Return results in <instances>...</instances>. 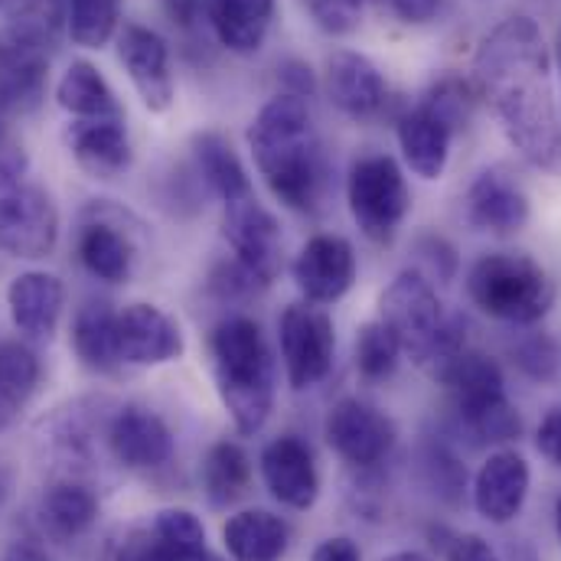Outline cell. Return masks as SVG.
Segmentation results:
<instances>
[{"instance_id":"6da1fadb","label":"cell","mask_w":561,"mask_h":561,"mask_svg":"<svg viewBox=\"0 0 561 561\" xmlns=\"http://www.w3.org/2000/svg\"><path fill=\"white\" fill-rule=\"evenodd\" d=\"M473 79L503 135L539 170L561 176V118L549 53L533 16L503 20L477 49Z\"/></svg>"},{"instance_id":"7a4b0ae2","label":"cell","mask_w":561,"mask_h":561,"mask_svg":"<svg viewBox=\"0 0 561 561\" xmlns=\"http://www.w3.org/2000/svg\"><path fill=\"white\" fill-rule=\"evenodd\" d=\"M252 157L287 209L313 213L327 190V157L313 131L307 99L275 95L249 125Z\"/></svg>"},{"instance_id":"3957f363","label":"cell","mask_w":561,"mask_h":561,"mask_svg":"<svg viewBox=\"0 0 561 561\" xmlns=\"http://www.w3.org/2000/svg\"><path fill=\"white\" fill-rule=\"evenodd\" d=\"M216 389L242 434H259L275 409V359L262 327L249 317L222 320L213 336Z\"/></svg>"},{"instance_id":"277c9868","label":"cell","mask_w":561,"mask_h":561,"mask_svg":"<svg viewBox=\"0 0 561 561\" xmlns=\"http://www.w3.org/2000/svg\"><path fill=\"white\" fill-rule=\"evenodd\" d=\"M379 307V320L399 336L402 353H409L434 379H440L444 369L467 350L463 320L444 310L437 290L421 272H402L386 287Z\"/></svg>"},{"instance_id":"5b68a950","label":"cell","mask_w":561,"mask_h":561,"mask_svg":"<svg viewBox=\"0 0 561 561\" xmlns=\"http://www.w3.org/2000/svg\"><path fill=\"white\" fill-rule=\"evenodd\" d=\"M467 294L483 313L519 327L539 323L556 300V287L542 265L510 252L477 259L467 275Z\"/></svg>"},{"instance_id":"8992f818","label":"cell","mask_w":561,"mask_h":561,"mask_svg":"<svg viewBox=\"0 0 561 561\" xmlns=\"http://www.w3.org/2000/svg\"><path fill=\"white\" fill-rule=\"evenodd\" d=\"M59 239V209L23 157L0 153V249L16 259H46Z\"/></svg>"},{"instance_id":"52a82bcc","label":"cell","mask_w":561,"mask_h":561,"mask_svg":"<svg viewBox=\"0 0 561 561\" xmlns=\"http://www.w3.org/2000/svg\"><path fill=\"white\" fill-rule=\"evenodd\" d=\"M346 199L356 226L373 242H392L412 203L402 167L389 153H366L353 163Z\"/></svg>"},{"instance_id":"ba28073f","label":"cell","mask_w":561,"mask_h":561,"mask_svg":"<svg viewBox=\"0 0 561 561\" xmlns=\"http://www.w3.org/2000/svg\"><path fill=\"white\" fill-rule=\"evenodd\" d=\"M284 373L294 392L313 389L330 376L336 333L333 320L313 304H290L278 323Z\"/></svg>"},{"instance_id":"9c48e42d","label":"cell","mask_w":561,"mask_h":561,"mask_svg":"<svg viewBox=\"0 0 561 561\" xmlns=\"http://www.w3.org/2000/svg\"><path fill=\"white\" fill-rule=\"evenodd\" d=\"M226 239L236 252V265L255 280L272 284L280 272V229L278 219L255 199L226 203Z\"/></svg>"},{"instance_id":"30bf717a","label":"cell","mask_w":561,"mask_h":561,"mask_svg":"<svg viewBox=\"0 0 561 561\" xmlns=\"http://www.w3.org/2000/svg\"><path fill=\"white\" fill-rule=\"evenodd\" d=\"M327 444L350 467H376L396 444V424L363 399H343L330 409L323 424Z\"/></svg>"},{"instance_id":"8fae6325","label":"cell","mask_w":561,"mask_h":561,"mask_svg":"<svg viewBox=\"0 0 561 561\" xmlns=\"http://www.w3.org/2000/svg\"><path fill=\"white\" fill-rule=\"evenodd\" d=\"M115 343L122 366H163L183 353V330L167 310L131 304L115 320Z\"/></svg>"},{"instance_id":"7c38bea8","label":"cell","mask_w":561,"mask_h":561,"mask_svg":"<svg viewBox=\"0 0 561 561\" xmlns=\"http://www.w3.org/2000/svg\"><path fill=\"white\" fill-rule=\"evenodd\" d=\"M118 59L138 89L144 108L150 112H167L173 105V72H170V49L160 33L125 23L118 30Z\"/></svg>"},{"instance_id":"4fadbf2b","label":"cell","mask_w":561,"mask_h":561,"mask_svg":"<svg viewBox=\"0 0 561 561\" xmlns=\"http://www.w3.org/2000/svg\"><path fill=\"white\" fill-rule=\"evenodd\" d=\"M327 99L353 122H373L382 115L389 89L376 62L363 53L340 49L327 59Z\"/></svg>"},{"instance_id":"5bb4252c","label":"cell","mask_w":561,"mask_h":561,"mask_svg":"<svg viewBox=\"0 0 561 561\" xmlns=\"http://www.w3.org/2000/svg\"><path fill=\"white\" fill-rule=\"evenodd\" d=\"M294 280L310 304L340 300L356 280L353 245L340 236H313L294 262Z\"/></svg>"},{"instance_id":"9a60e30c","label":"cell","mask_w":561,"mask_h":561,"mask_svg":"<svg viewBox=\"0 0 561 561\" xmlns=\"http://www.w3.org/2000/svg\"><path fill=\"white\" fill-rule=\"evenodd\" d=\"M262 480L272 496L287 510H310L320 496V473L313 463V450L294 437H275L262 450Z\"/></svg>"},{"instance_id":"2e32d148","label":"cell","mask_w":561,"mask_h":561,"mask_svg":"<svg viewBox=\"0 0 561 561\" xmlns=\"http://www.w3.org/2000/svg\"><path fill=\"white\" fill-rule=\"evenodd\" d=\"M529 463L516 450H496L473 480V506L486 523H513L529 496Z\"/></svg>"},{"instance_id":"e0dca14e","label":"cell","mask_w":561,"mask_h":561,"mask_svg":"<svg viewBox=\"0 0 561 561\" xmlns=\"http://www.w3.org/2000/svg\"><path fill=\"white\" fill-rule=\"evenodd\" d=\"M66 147L95 180H115L131 167V138L125 118H76L66 128Z\"/></svg>"},{"instance_id":"ac0fdd59","label":"cell","mask_w":561,"mask_h":561,"mask_svg":"<svg viewBox=\"0 0 561 561\" xmlns=\"http://www.w3.org/2000/svg\"><path fill=\"white\" fill-rule=\"evenodd\" d=\"M49 53L10 33L0 36V112L30 115L46 95Z\"/></svg>"},{"instance_id":"d6986e66","label":"cell","mask_w":561,"mask_h":561,"mask_svg":"<svg viewBox=\"0 0 561 561\" xmlns=\"http://www.w3.org/2000/svg\"><path fill=\"white\" fill-rule=\"evenodd\" d=\"M450 389L454 396V405H457V415L467 424H473L477 419H483L486 412L506 405V382H503V373L500 366L483 356V353H470L463 350L447 369L444 376L437 379Z\"/></svg>"},{"instance_id":"ffe728a7","label":"cell","mask_w":561,"mask_h":561,"mask_svg":"<svg viewBox=\"0 0 561 561\" xmlns=\"http://www.w3.org/2000/svg\"><path fill=\"white\" fill-rule=\"evenodd\" d=\"M108 447L122 467L157 470L173 457V434L160 415L128 405L115 415L108 427Z\"/></svg>"},{"instance_id":"44dd1931","label":"cell","mask_w":561,"mask_h":561,"mask_svg":"<svg viewBox=\"0 0 561 561\" xmlns=\"http://www.w3.org/2000/svg\"><path fill=\"white\" fill-rule=\"evenodd\" d=\"M467 216L480 232L510 236L529 222V196L500 170H486L467 193Z\"/></svg>"},{"instance_id":"7402d4cb","label":"cell","mask_w":561,"mask_h":561,"mask_svg":"<svg viewBox=\"0 0 561 561\" xmlns=\"http://www.w3.org/2000/svg\"><path fill=\"white\" fill-rule=\"evenodd\" d=\"M7 304L16 330L30 340H49L59 327L66 307V287L56 275L46 272H23L10 280Z\"/></svg>"},{"instance_id":"603a6c76","label":"cell","mask_w":561,"mask_h":561,"mask_svg":"<svg viewBox=\"0 0 561 561\" xmlns=\"http://www.w3.org/2000/svg\"><path fill=\"white\" fill-rule=\"evenodd\" d=\"M454 131L457 128L437 108H431L427 102H421L419 108H412L409 115L399 118L402 157L421 180H437L447 170Z\"/></svg>"},{"instance_id":"cb8c5ba5","label":"cell","mask_w":561,"mask_h":561,"mask_svg":"<svg viewBox=\"0 0 561 561\" xmlns=\"http://www.w3.org/2000/svg\"><path fill=\"white\" fill-rule=\"evenodd\" d=\"M203 13L226 49L252 56L265 46L275 0H203Z\"/></svg>"},{"instance_id":"d4e9b609","label":"cell","mask_w":561,"mask_h":561,"mask_svg":"<svg viewBox=\"0 0 561 561\" xmlns=\"http://www.w3.org/2000/svg\"><path fill=\"white\" fill-rule=\"evenodd\" d=\"M222 546L232 561H280L290 546V529L268 510H245L222 526Z\"/></svg>"},{"instance_id":"484cf974","label":"cell","mask_w":561,"mask_h":561,"mask_svg":"<svg viewBox=\"0 0 561 561\" xmlns=\"http://www.w3.org/2000/svg\"><path fill=\"white\" fill-rule=\"evenodd\" d=\"M56 102L59 108H66L72 118H125L122 102L115 95V89L108 85V79L85 59H76L59 85H56Z\"/></svg>"},{"instance_id":"4316f807","label":"cell","mask_w":561,"mask_h":561,"mask_svg":"<svg viewBox=\"0 0 561 561\" xmlns=\"http://www.w3.org/2000/svg\"><path fill=\"white\" fill-rule=\"evenodd\" d=\"M79 262L85 265L89 275L108 284H122L131 278L135 268V249L128 242V236H122L112 222L105 219H92L79 229V242H76Z\"/></svg>"},{"instance_id":"83f0119b","label":"cell","mask_w":561,"mask_h":561,"mask_svg":"<svg viewBox=\"0 0 561 561\" xmlns=\"http://www.w3.org/2000/svg\"><path fill=\"white\" fill-rule=\"evenodd\" d=\"M193 160H196V170L206 180V186L222 203L252 196V183H249V173H245L239 153L219 131H199L193 138Z\"/></svg>"},{"instance_id":"f1b7e54d","label":"cell","mask_w":561,"mask_h":561,"mask_svg":"<svg viewBox=\"0 0 561 561\" xmlns=\"http://www.w3.org/2000/svg\"><path fill=\"white\" fill-rule=\"evenodd\" d=\"M39 519L49 536L56 539H79L99 519V500L82 483H56L46 490L39 503Z\"/></svg>"},{"instance_id":"f546056e","label":"cell","mask_w":561,"mask_h":561,"mask_svg":"<svg viewBox=\"0 0 561 561\" xmlns=\"http://www.w3.org/2000/svg\"><path fill=\"white\" fill-rule=\"evenodd\" d=\"M115 320L118 313L108 304H85L72 323V346L76 356L95 373H115L122 366L118 343H115Z\"/></svg>"},{"instance_id":"4dcf8cb0","label":"cell","mask_w":561,"mask_h":561,"mask_svg":"<svg viewBox=\"0 0 561 561\" xmlns=\"http://www.w3.org/2000/svg\"><path fill=\"white\" fill-rule=\"evenodd\" d=\"M252 480V460L242 444L236 440H219L209 447L203 460V490L213 506H229L236 503Z\"/></svg>"},{"instance_id":"1f68e13d","label":"cell","mask_w":561,"mask_h":561,"mask_svg":"<svg viewBox=\"0 0 561 561\" xmlns=\"http://www.w3.org/2000/svg\"><path fill=\"white\" fill-rule=\"evenodd\" d=\"M39 382V359L23 343H0V431L16 419Z\"/></svg>"},{"instance_id":"d6a6232c","label":"cell","mask_w":561,"mask_h":561,"mask_svg":"<svg viewBox=\"0 0 561 561\" xmlns=\"http://www.w3.org/2000/svg\"><path fill=\"white\" fill-rule=\"evenodd\" d=\"M66 13L69 0H10L7 33L49 53L66 23Z\"/></svg>"},{"instance_id":"836d02e7","label":"cell","mask_w":561,"mask_h":561,"mask_svg":"<svg viewBox=\"0 0 561 561\" xmlns=\"http://www.w3.org/2000/svg\"><path fill=\"white\" fill-rule=\"evenodd\" d=\"M153 533L170 561H206L213 552L206 546V529L190 510H163L153 519Z\"/></svg>"},{"instance_id":"e575fe53","label":"cell","mask_w":561,"mask_h":561,"mask_svg":"<svg viewBox=\"0 0 561 561\" xmlns=\"http://www.w3.org/2000/svg\"><path fill=\"white\" fill-rule=\"evenodd\" d=\"M122 23V0H69L66 26L72 43L85 49H102Z\"/></svg>"},{"instance_id":"d590c367","label":"cell","mask_w":561,"mask_h":561,"mask_svg":"<svg viewBox=\"0 0 561 561\" xmlns=\"http://www.w3.org/2000/svg\"><path fill=\"white\" fill-rule=\"evenodd\" d=\"M402 359V343L399 336L382 323V320H373L359 330L356 336V369L363 379L369 382H382L396 373Z\"/></svg>"},{"instance_id":"8d00e7d4","label":"cell","mask_w":561,"mask_h":561,"mask_svg":"<svg viewBox=\"0 0 561 561\" xmlns=\"http://www.w3.org/2000/svg\"><path fill=\"white\" fill-rule=\"evenodd\" d=\"M516 363L533 379H556L561 363L559 346L549 336H533L516 350Z\"/></svg>"},{"instance_id":"74e56055","label":"cell","mask_w":561,"mask_h":561,"mask_svg":"<svg viewBox=\"0 0 561 561\" xmlns=\"http://www.w3.org/2000/svg\"><path fill=\"white\" fill-rule=\"evenodd\" d=\"M304 7L310 10L317 26L327 33H350L356 26V10H350L340 0H304Z\"/></svg>"},{"instance_id":"f35d334b","label":"cell","mask_w":561,"mask_h":561,"mask_svg":"<svg viewBox=\"0 0 561 561\" xmlns=\"http://www.w3.org/2000/svg\"><path fill=\"white\" fill-rule=\"evenodd\" d=\"M115 561H170L167 559V552H163V546H160V539H157V533H153V526L150 529H131L128 536H125V542L118 546V556Z\"/></svg>"},{"instance_id":"ab89813d","label":"cell","mask_w":561,"mask_h":561,"mask_svg":"<svg viewBox=\"0 0 561 561\" xmlns=\"http://www.w3.org/2000/svg\"><path fill=\"white\" fill-rule=\"evenodd\" d=\"M536 447H539V454H542L549 463L561 467V409H552V412L542 419L539 431H536Z\"/></svg>"},{"instance_id":"60d3db41","label":"cell","mask_w":561,"mask_h":561,"mask_svg":"<svg viewBox=\"0 0 561 561\" xmlns=\"http://www.w3.org/2000/svg\"><path fill=\"white\" fill-rule=\"evenodd\" d=\"M280 79H284V89L287 95H297V99H310L317 92V79H313V69L300 59H287L280 66Z\"/></svg>"},{"instance_id":"b9f144b4","label":"cell","mask_w":561,"mask_h":561,"mask_svg":"<svg viewBox=\"0 0 561 561\" xmlns=\"http://www.w3.org/2000/svg\"><path fill=\"white\" fill-rule=\"evenodd\" d=\"M447 561H500V556L480 536H460V539H454Z\"/></svg>"},{"instance_id":"7bdbcfd3","label":"cell","mask_w":561,"mask_h":561,"mask_svg":"<svg viewBox=\"0 0 561 561\" xmlns=\"http://www.w3.org/2000/svg\"><path fill=\"white\" fill-rule=\"evenodd\" d=\"M310 561H363V556H359V549H356L353 539L336 536V539H323V542L313 549Z\"/></svg>"},{"instance_id":"ee69618b","label":"cell","mask_w":561,"mask_h":561,"mask_svg":"<svg viewBox=\"0 0 561 561\" xmlns=\"http://www.w3.org/2000/svg\"><path fill=\"white\" fill-rule=\"evenodd\" d=\"M392 10L405 23H427V20L437 16L440 0H392Z\"/></svg>"},{"instance_id":"f6af8a7d","label":"cell","mask_w":561,"mask_h":561,"mask_svg":"<svg viewBox=\"0 0 561 561\" xmlns=\"http://www.w3.org/2000/svg\"><path fill=\"white\" fill-rule=\"evenodd\" d=\"M163 7H167V13H170L173 23L193 26V20H196L199 10H203V0H163Z\"/></svg>"},{"instance_id":"bcb514c9","label":"cell","mask_w":561,"mask_h":561,"mask_svg":"<svg viewBox=\"0 0 561 561\" xmlns=\"http://www.w3.org/2000/svg\"><path fill=\"white\" fill-rule=\"evenodd\" d=\"M0 561H49V556L36 542H13Z\"/></svg>"},{"instance_id":"7dc6e473","label":"cell","mask_w":561,"mask_h":561,"mask_svg":"<svg viewBox=\"0 0 561 561\" xmlns=\"http://www.w3.org/2000/svg\"><path fill=\"white\" fill-rule=\"evenodd\" d=\"M386 561H431V559H424L421 552H396V556H389Z\"/></svg>"},{"instance_id":"c3c4849f","label":"cell","mask_w":561,"mask_h":561,"mask_svg":"<svg viewBox=\"0 0 561 561\" xmlns=\"http://www.w3.org/2000/svg\"><path fill=\"white\" fill-rule=\"evenodd\" d=\"M340 3H346V7H350V10H359V7H363V3H366V0H340Z\"/></svg>"},{"instance_id":"681fc988","label":"cell","mask_w":561,"mask_h":561,"mask_svg":"<svg viewBox=\"0 0 561 561\" xmlns=\"http://www.w3.org/2000/svg\"><path fill=\"white\" fill-rule=\"evenodd\" d=\"M556 53H559V66H561V30H559V43H556Z\"/></svg>"},{"instance_id":"f907efd6","label":"cell","mask_w":561,"mask_h":561,"mask_svg":"<svg viewBox=\"0 0 561 561\" xmlns=\"http://www.w3.org/2000/svg\"><path fill=\"white\" fill-rule=\"evenodd\" d=\"M556 519H559V536H561V500H559V513H556Z\"/></svg>"},{"instance_id":"816d5d0a","label":"cell","mask_w":561,"mask_h":561,"mask_svg":"<svg viewBox=\"0 0 561 561\" xmlns=\"http://www.w3.org/2000/svg\"><path fill=\"white\" fill-rule=\"evenodd\" d=\"M3 138H7V135H3V125H0V147H3Z\"/></svg>"},{"instance_id":"f5cc1de1","label":"cell","mask_w":561,"mask_h":561,"mask_svg":"<svg viewBox=\"0 0 561 561\" xmlns=\"http://www.w3.org/2000/svg\"><path fill=\"white\" fill-rule=\"evenodd\" d=\"M206 561H222V559H219V556H209V559H206Z\"/></svg>"}]
</instances>
